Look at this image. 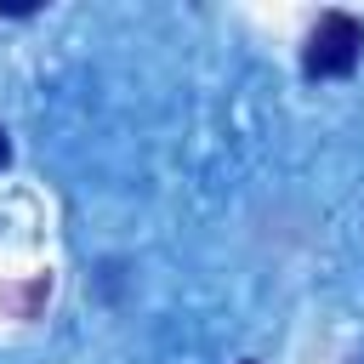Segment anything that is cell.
<instances>
[{
	"label": "cell",
	"mask_w": 364,
	"mask_h": 364,
	"mask_svg": "<svg viewBox=\"0 0 364 364\" xmlns=\"http://www.w3.org/2000/svg\"><path fill=\"white\" fill-rule=\"evenodd\" d=\"M358 51H364V23L353 11H324L307 34V51H301V68L313 80H341L358 68Z\"/></svg>",
	"instance_id": "6da1fadb"
},
{
	"label": "cell",
	"mask_w": 364,
	"mask_h": 364,
	"mask_svg": "<svg viewBox=\"0 0 364 364\" xmlns=\"http://www.w3.org/2000/svg\"><path fill=\"white\" fill-rule=\"evenodd\" d=\"M0 11H11V17H28V11H34V0H0Z\"/></svg>",
	"instance_id": "7a4b0ae2"
},
{
	"label": "cell",
	"mask_w": 364,
	"mask_h": 364,
	"mask_svg": "<svg viewBox=\"0 0 364 364\" xmlns=\"http://www.w3.org/2000/svg\"><path fill=\"white\" fill-rule=\"evenodd\" d=\"M6 159H11V142H6V131H0V165H6Z\"/></svg>",
	"instance_id": "3957f363"
}]
</instances>
